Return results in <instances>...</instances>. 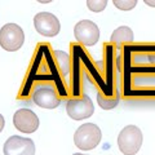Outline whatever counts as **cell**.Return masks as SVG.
<instances>
[{"mask_svg":"<svg viewBox=\"0 0 155 155\" xmlns=\"http://www.w3.org/2000/svg\"><path fill=\"white\" fill-rule=\"evenodd\" d=\"M74 34L76 40L84 45H94L100 39V28L93 21L83 19L78 22L74 27Z\"/></svg>","mask_w":155,"mask_h":155,"instance_id":"6","label":"cell"},{"mask_svg":"<svg viewBox=\"0 0 155 155\" xmlns=\"http://www.w3.org/2000/svg\"><path fill=\"white\" fill-rule=\"evenodd\" d=\"M101 129L93 123H85L76 129L74 134V143L80 150H92L101 142Z\"/></svg>","mask_w":155,"mask_h":155,"instance_id":"2","label":"cell"},{"mask_svg":"<svg viewBox=\"0 0 155 155\" xmlns=\"http://www.w3.org/2000/svg\"><path fill=\"white\" fill-rule=\"evenodd\" d=\"M97 101H98V105L104 110H111L119 104L118 96H115V97H105V96H102V93H98V96H97Z\"/></svg>","mask_w":155,"mask_h":155,"instance_id":"12","label":"cell"},{"mask_svg":"<svg viewBox=\"0 0 155 155\" xmlns=\"http://www.w3.org/2000/svg\"><path fill=\"white\" fill-rule=\"evenodd\" d=\"M54 56H56V61L58 64L60 72L64 76H66L67 72H69V70H70V58H69V54L65 53V52H61V51H56Z\"/></svg>","mask_w":155,"mask_h":155,"instance_id":"11","label":"cell"},{"mask_svg":"<svg viewBox=\"0 0 155 155\" xmlns=\"http://www.w3.org/2000/svg\"><path fill=\"white\" fill-rule=\"evenodd\" d=\"M13 124L22 133H34L39 128V118L30 109H19L13 115Z\"/></svg>","mask_w":155,"mask_h":155,"instance_id":"8","label":"cell"},{"mask_svg":"<svg viewBox=\"0 0 155 155\" xmlns=\"http://www.w3.org/2000/svg\"><path fill=\"white\" fill-rule=\"evenodd\" d=\"M113 3L120 11H130L137 5V0H113Z\"/></svg>","mask_w":155,"mask_h":155,"instance_id":"14","label":"cell"},{"mask_svg":"<svg viewBox=\"0 0 155 155\" xmlns=\"http://www.w3.org/2000/svg\"><path fill=\"white\" fill-rule=\"evenodd\" d=\"M36 2L39 3H41V4H48V3H52L53 0H36Z\"/></svg>","mask_w":155,"mask_h":155,"instance_id":"17","label":"cell"},{"mask_svg":"<svg viewBox=\"0 0 155 155\" xmlns=\"http://www.w3.org/2000/svg\"><path fill=\"white\" fill-rule=\"evenodd\" d=\"M67 115L74 120L88 119L94 113V106L92 100L87 94H83L79 98H71L66 105Z\"/></svg>","mask_w":155,"mask_h":155,"instance_id":"4","label":"cell"},{"mask_svg":"<svg viewBox=\"0 0 155 155\" xmlns=\"http://www.w3.org/2000/svg\"><path fill=\"white\" fill-rule=\"evenodd\" d=\"M34 25L36 31L43 36L53 38L58 35L61 30V23L58 18L49 12H40L34 17Z\"/></svg>","mask_w":155,"mask_h":155,"instance_id":"5","label":"cell"},{"mask_svg":"<svg viewBox=\"0 0 155 155\" xmlns=\"http://www.w3.org/2000/svg\"><path fill=\"white\" fill-rule=\"evenodd\" d=\"M142 132L136 125L124 127L118 136V146L124 155H134L142 145Z\"/></svg>","mask_w":155,"mask_h":155,"instance_id":"1","label":"cell"},{"mask_svg":"<svg viewBox=\"0 0 155 155\" xmlns=\"http://www.w3.org/2000/svg\"><path fill=\"white\" fill-rule=\"evenodd\" d=\"M72 155H85V154H80V153H76V154H72Z\"/></svg>","mask_w":155,"mask_h":155,"instance_id":"18","label":"cell"},{"mask_svg":"<svg viewBox=\"0 0 155 155\" xmlns=\"http://www.w3.org/2000/svg\"><path fill=\"white\" fill-rule=\"evenodd\" d=\"M143 2H145V4H146V5L155 8V0H143Z\"/></svg>","mask_w":155,"mask_h":155,"instance_id":"16","label":"cell"},{"mask_svg":"<svg viewBox=\"0 0 155 155\" xmlns=\"http://www.w3.org/2000/svg\"><path fill=\"white\" fill-rule=\"evenodd\" d=\"M133 31L130 30L128 26H120L114 32L111 34V43H114L116 45H123V44H128V43L133 41Z\"/></svg>","mask_w":155,"mask_h":155,"instance_id":"10","label":"cell"},{"mask_svg":"<svg viewBox=\"0 0 155 155\" xmlns=\"http://www.w3.org/2000/svg\"><path fill=\"white\" fill-rule=\"evenodd\" d=\"M32 100L38 106L43 109H56L61 104V98L58 97L57 92L53 87L49 85H41L36 88V91L32 94Z\"/></svg>","mask_w":155,"mask_h":155,"instance_id":"9","label":"cell"},{"mask_svg":"<svg viewBox=\"0 0 155 155\" xmlns=\"http://www.w3.org/2000/svg\"><path fill=\"white\" fill-rule=\"evenodd\" d=\"M4 155H35V143L30 138L11 136L3 147Z\"/></svg>","mask_w":155,"mask_h":155,"instance_id":"7","label":"cell"},{"mask_svg":"<svg viewBox=\"0 0 155 155\" xmlns=\"http://www.w3.org/2000/svg\"><path fill=\"white\" fill-rule=\"evenodd\" d=\"M106 5H107V0H87V7L94 13L102 12Z\"/></svg>","mask_w":155,"mask_h":155,"instance_id":"13","label":"cell"},{"mask_svg":"<svg viewBox=\"0 0 155 155\" xmlns=\"http://www.w3.org/2000/svg\"><path fill=\"white\" fill-rule=\"evenodd\" d=\"M4 124H5V120H4V116L0 114V133H2V130L4 129Z\"/></svg>","mask_w":155,"mask_h":155,"instance_id":"15","label":"cell"},{"mask_svg":"<svg viewBox=\"0 0 155 155\" xmlns=\"http://www.w3.org/2000/svg\"><path fill=\"white\" fill-rule=\"evenodd\" d=\"M25 34L21 26L16 23H7L0 30V47L8 52H16L23 45Z\"/></svg>","mask_w":155,"mask_h":155,"instance_id":"3","label":"cell"}]
</instances>
